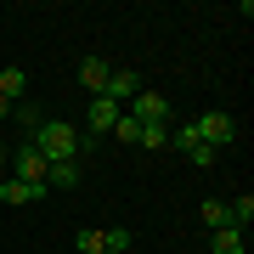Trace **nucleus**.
Here are the masks:
<instances>
[{
	"label": "nucleus",
	"instance_id": "1",
	"mask_svg": "<svg viewBox=\"0 0 254 254\" xmlns=\"http://www.w3.org/2000/svg\"><path fill=\"white\" fill-rule=\"evenodd\" d=\"M192 136H198L203 147H215V153H226V147L237 141V119H232L226 108H209V113L192 119Z\"/></svg>",
	"mask_w": 254,
	"mask_h": 254
},
{
	"label": "nucleus",
	"instance_id": "2",
	"mask_svg": "<svg viewBox=\"0 0 254 254\" xmlns=\"http://www.w3.org/2000/svg\"><path fill=\"white\" fill-rule=\"evenodd\" d=\"M125 113L136 119V125H170V102H164L158 91H147V85H141V91L125 102Z\"/></svg>",
	"mask_w": 254,
	"mask_h": 254
},
{
	"label": "nucleus",
	"instance_id": "3",
	"mask_svg": "<svg viewBox=\"0 0 254 254\" xmlns=\"http://www.w3.org/2000/svg\"><path fill=\"white\" fill-rule=\"evenodd\" d=\"M6 164H17V181H34V187H46V170H51V164L40 158L28 141H23V147H6Z\"/></svg>",
	"mask_w": 254,
	"mask_h": 254
},
{
	"label": "nucleus",
	"instance_id": "4",
	"mask_svg": "<svg viewBox=\"0 0 254 254\" xmlns=\"http://www.w3.org/2000/svg\"><path fill=\"white\" fill-rule=\"evenodd\" d=\"M119 102H108V96H91V108H85V130H91V136H108V130L119 125Z\"/></svg>",
	"mask_w": 254,
	"mask_h": 254
},
{
	"label": "nucleus",
	"instance_id": "5",
	"mask_svg": "<svg viewBox=\"0 0 254 254\" xmlns=\"http://www.w3.org/2000/svg\"><path fill=\"white\" fill-rule=\"evenodd\" d=\"M136 91H141V73H136V68H119V63H113V73H108V91H102V96L125 108V102L136 96Z\"/></svg>",
	"mask_w": 254,
	"mask_h": 254
},
{
	"label": "nucleus",
	"instance_id": "6",
	"mask_svg": "<svg viewBox=\"0 0 254 254\" xmlns=\"http://www.w3.org/2000/svg\"><path fill=\"white\" fill-rule=\"evenodd\" d=\"M40 198H46V187H34V181H17V175H6V181H0V203H11V209L40 203Z\"/></svg>",
	"mask_w": 254,
	"mask_h": 254
},
{
	"label": "nucleus",
	"instance_id": "7",
	"mask_svg": "<svg viewBox=\"0 0 254 254\" xmlns=\"http://www.w3.org/2000/svg\"><path fill=\"white\" fill-rule=\"evenodd\" d=\"M108 73H113L108 57H85V63H79V85H85L91 96H102V91H108Z\"/></svg>",
	"mask_w": 254,
	"mask_h": 254
},
{
	"label": "nucleus",
	"instance_id": "8",
	"mask_svg": "<svg viewBox=\"0 0 254 254\" xmlns=\"http://www.w3.org/2000/svg\"><path fill=\"white\" fill-rule=\"evenodd\" d=\"M73 187H79V158L51 164V170H46V192H73Z\"/></svg>",
	"mask_w": 254,
	"mask_h": 254
},
{
	"label": "nucleus",
	"instance_id": "9",
	"mask_svg": "<svg viewBox=\"0 0 254 254\" xmlns=\"http://www.w3.org/2000/svg\"><path fill=\"white\" fill-rule=\"evenodd\" d=\"M243 249H249V237L237 226H215L209 232V254H243Z\"/></svg>",
	"mask_w": 254,
	"mask_h": 254
},
{
	"label": "nucleus",
	"instance_id": "10",
	"mask_svg": "<svg viewBox=\"0 0 254 254\" xmlns=\"http://www.w3.org/2000/svg\"><path fill=\"white\" fill-rule=\"evenodd\" d=\"M249 220H254V198H249V192H237V198L226 203V226H237V232H249Z\"/></svg>",
	"mask_w": 254,
	"mask_h": 254
},
{
	"label": "nucleus",
	"instance_id": "11",
	"mask_svg": "<svg viewBox=\"0 0 254 254\" xmlns=\"http://www.w3.org/2000/svg\"><path fill=\"white\" fill-rule=\"evenodd\" d=\"M136 147H141V153H164V147H170V125H141Z\"/></svg>",
	"mask_w": 254,
	"mask_h": 254
},
{
	"label": "nucleus",
	"instance_id": "12",
	"mask_svg": "<svg viewBox=\"0 0 254 254\" xmlns=\"http://www.w3.org/2000/svg\"><path fill=\"white\" fill-rule=\"evenodd\" d=\"M23 91H28V73L23 68H6V73H0V96H6V102H23Z\"/></svg>",
	"mask_w": 254,
	"mask_h": 254
},
{
	"label": "nucleus",
	"instance_id": "13",
	"mask_svg": "<svg viewBox=\"0 0 254 254\" xmlns=\"http://www.w3.org/2000/svg\"><path fill=\"white\" fill-rule=\"evenodd\" d=\"M11 119H17V125H23V136H34V130L46 125V113H40L34 102H17V108H11Z\"/></svg>",
	"mask_w": 254,
	"mask_h": 254
},
{
	"label": "nucleus",
	"instance_id": "14",
	"mask_svg": "<svg viewBox=\"0 0 254 254\" xmlns=\"http://www.w3.org/2000/svg\"><path fill=\"white\" fill-rule=\"evenodd\" d=\"M73 249H79V254H102V249H108V232H102V226H85L79 237H73Z\"/></svg>",
	"mask_w": 254,
	"mask_h": 254
},
{
	"label": "nucleus",
	"instance_id": "15",
	"mask_svg": "<svg viewBox=\"0 0 254 254\" xmlns=\"http://www.w3.org/2000/svg\"><path fill=\"white\" fill-rule=\"evenodd\" d=\"M198 215H203V226H209V232L226 226V203H220V198H203V203H198Z\"/></svg>",
	"mask_w": 254,
	"mask_h": 254
},
{
	"label": "nucleus",
	"instance_id": "16",
	"mask_svg": "<svg viewBox=\"0 0 254 254\" xmlns=\"http://www.w3.org/2000/svg\"><path fill=\"white\" fill-rule=\"evenodd\" d=\"M136 136H141V125L130 113H119V125H113V141H125V147H136Z\"/></svg>",
	"mask_w": 254,
	"mask_h": 254
},
{
	"label": "nucleus",
	"instance_id": "17",
	"mask_svg": "<svg viewBox=\"0 0 254 254\" xmlns=\"http://www.w3.org/2000/svg\"><path fill=\"white\" fill-rule=\"evenodd\" d=\"M130 243H136V237H130L125 226H113V232H108V249H102V254H130Z\"/></svg>",
	"mask_w": 254,
	"mask_h": 254
},
{
	"label": "nucleus",
	"instance_id": "18",
	"mask_svg": "<svg viewBox=\"0 0 254 254\" xmlns=\"http://www.w3.org/2000/svg\"><path fill=\"white\" fill-rule=\"evenodd\" d=\"M11 108H17V102H6V96H0V119H11Z\"/></svg>",
	"mask_w": 254,
	"mask_h": 254
},
{
	"label": "nucleus",
	"instance_id": "19",
	"mask_svg": "<svg viewBox=\"0 0 254 254\" xmlns=\"http://www.w3.org/2000/svg\"><path fill=\"white\" fill-rule=\"evenodd\" d=\"M0 170H6V147H0Z\"/></svg>",
	"mask_w": 254,
	"mask_h": 254
}]
</instances>
